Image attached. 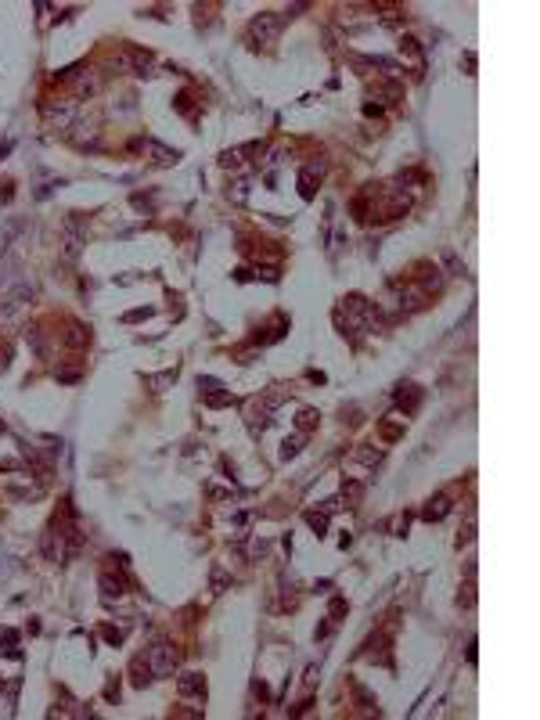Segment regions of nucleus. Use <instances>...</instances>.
Instances as JSON below:
<instances>
[{"label":"nucleus","instance_id":"nucleus-1","mask_svg":"<svg viewBox=\"0 0 540 720\" xmlns=\"http://www.w3.org/2000/svg\"><path fill=\"white\" fill-rule=\"evenodd\" d=\"M281 404H285V393H263V396H256V400L249 404V429L252 432H263L270 425V414H274Z\"/></svg>","mask_w":540,"mask_h":720},{"label":"nucleus","instance_id":"nucleus-2","mask_svg":"<svg viewBox=\"0 0 540 720\" xmlns=\"http://www.w3.org/2000/svg\"><path fill=\"white\" fill-rule=\"evenodd\" d=\"M177 663H180V652H177L170 641H155L148 648V674L152 677H170Z\"/></svg>","mask_w":540,"mask_h":720},{"label":"nucleus","instance_id":"nucleus-3","mask_svg":"<svg viewBox=\"0 0 540 720\" xmlns=\"http://www.w3.org/2000/svg\"><path fill=\"white\" fill-rule=\"evenodd\" d=\"M44 116L58 130H69L72 119H76V101H44Z\"/></svg>","mask_w":540,"mask_h":720},{"label":"nucleus","instance_id":"nucleus-4","mask_svg":"<svg viewBox=\"0 0 540 720\" xmlns=\"http://www.w3.org/2000/svg\"><path fill=\"white\" fill-rule=\"evenodd\" d=\"M278 29H281V18L278 15H260V18H252L249 36H252V40H260V44H270L278 36Z\"/></svg>","mask_w":540,"mask_h":720},{"label":"nucleus","instance_id":"nucleus-5","mask_svg":"<svg viewBox=\"0 0 540 720\" xmlns=\"http://www.w3.org/2000/svg\"><path fill=\"white\" fill-rule=\"evenodd\" d=\"M69 80H72V94L76 98H94L98 90H101V76L98 72H69Z\"/></svg>","mask_w":540,"mask_h":720},{"label":"nucleus","instance_id":"nucleus-6","mask_svg":"<svg viewBox=\"0 0 540 720\" xmlns=\"http://www.w3.org/2000/svg\"><path fill=\"white\" fill-rule=\"evenodd\" d=\"M83 252V231H80V213H72L65 220V256L76 260Z\"/></svg>","mask_w":540,"mask_h":720},{"label":"nucleus","instance_id":"nucleus-7","mask_svg":"<svg viewBox=\"0 0 540 720\" xmlns=\"http://www.w3.org/2000/svg\"><path fill=\"white\" fill-rule=\"evenodd\" d=\"M177 688H180V695H188V699H191V695L202 699V695H206V681L198 677V674H180V677H177Z\"/></svg>","mask_w":540,"mask_h":720},{"label":"nucleus","instance_id":"nucleus-8","mask_svg":"<svg viewBox=\"0 0 540 720\" xmlns=\"http://www.w3.org/2000/svg\"><path fill=\"white\" fill-rule=\"evenodd\" d=\"M447 512H450V497L440 494V497H432V501L425 504L422 519H425V522H440V519H447Z\"/></svg>","mask_w":540,"mask_h":720},{"label":"nucleus","instance_id":"nucleus-9","mask_svg":"<svg viewBox=\"0 0 540 720\" xmlns=\"http://www.w3.org/2000/svg\"><path fill=\"white\" fill-rule=\"evenodd\" d=\"M90 342V328H83L80 321H69V335H65V346H72V350H83Z\"/></svg>","mask_w":540,"mask_h":720},{"label":"nucleus","instance_id":"nucleus-10","mask_svg":"<svg viewBox=\"0 0 540 720\" xmlns=\"http://www.w3.org/2000/svg\"><path fill=\"white\" fill-rule=\"evenodd\" d=\"M101 591H105V598H112V594L119 598V594L126 591V580H123V576H112V573H101Z\"/></svg>","mask_w":540,"mask_h":720},{"label":"nucleus","instance_id":"nucleus-11","mask_svg":"<svg viewBox=\"0 0 540 720\" xmlns=\"http://www.w3.org/2000/svg\"><path fill=\"white\" fill-rule=\"evenodd\" d=\"M299 195L303 198H314V170H303L299 173Z\"/></svg>","mask_w":540,"mask_h":720},{"label":"nucleus","instance_id":"nucleus-12","mask_svg":"<svg viewBox=\"0 0 540 720\" xmlns=\"http://www.w3.org/2000/svg\"><path fill=\"white\" fill-rule=\"evenodd\" d=\"M306 522H310V526H314L317 533L328 530V515H324V512H306Z\"/></svg>","mask_w":540,"mask_h":720},{"label":"nucleus","instance_id":"nucleus-13","mask_svg":"<svg viewBox=\"0 0 540 720\" xmlns=\"http://www.w3.org/2000/svg\"><path fill=\"white\" fill-rule=\"evenodd\" d=\"M357 461H364V465H378V461H382V450L364 447V450H357Z\"/></svg>","mask_w":540,"mask_h":720},{"label":"nucleus","instance_id":"nucleus-14","mask_svg":"<svg viewBox=\"0 0 540 720\" xmlns=\"http://www.w3.org/2000/svg\"><path fill=\"white\" fill-rule=\"evenodd\" d=\"M299 443H303V436L285 440V443H281V458H296V454H299Z\"/></svg>","mask_w":540,"mask_h":720},{"label":"nucleus","instance_id":"nucleus-15","mask_svg":"<svg viewBox=\"0 0 540 720\" xmlns=\"http://www.w3.org/2000/svg\"><path fill=\"white\" fill-rule=\"evenodd\" d=\"M234 202H245V195H249V180H234V191H227Z\"/></svg>","mask_w":540,"mask_h":720},{"label":"nucleus","instance_id":"nucleus-16","mask_svg":"<svg viewBox=\"0 0 540 720\" xmlns=\"http://www.w3.org/2000/svg\"><path fill=\"white\" fill-rule=\"evenodd\" d=\"M360 494H364V486H360V483H346V486H342V501H357Z\"/></svg>","mask_w":540,"mask_h":720},{"label":"nucleus","instance_id":"nucleus-17","mask_svg":"<svg viewBox=\"0 0 540 720\" xmlns=\"http://www.w3.org/2000/svg\"><path fill=\"white\" fill-rule=\"evenodd\" d=\"M296 425H299L303 432L314 429V425H317V414H314V411H299V422H296Z\"/></svg>","mask_w":540,"mask_h":720},{"label":"nucleus","instance_id":"nucleus-18","mask_svg":"<svg viewBox=\"0 0 540 720\" xmlns=\"http://www.w3.org/2000/svg\"><path fill=\"white\" fill-rule=\"evenodd\" d=\"M206 404H209V407H227V404H231V396H227V393H209V396H206Z\"/></svg>","mask_w":540,"mask_h":720},{"label":"nucleus","instance_id":"nucleus-19","mask_svg":"<svg viewBox=\"0 0 540 720\" xmlns=\"http://www.w3.org/2000/svg\"><path fill=\"white\" fill-rule=\"evenodd\" d=\"M141 317H152L148 306H144V310H130V314H126V321H141Z\"/></svg>","mask_w":540,"mask_h":720},{"label":"nucleus","instance_id":"nucleus-20","mask_svg":"<svg viewBox=\"0 0 540 720\" xmlns=\"http://www.w3.org/2000/svg\"><path fill=\"white\" fill-rule=\"evenodd\" d=\"M0 432H4V422H0Z\"/></svg>","mask_w":540,"mask_h":720}]
</instances>
